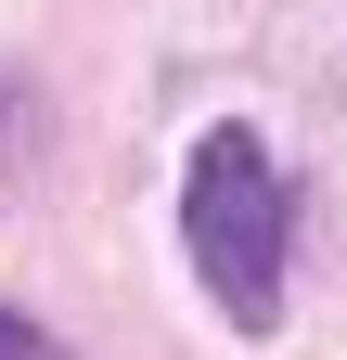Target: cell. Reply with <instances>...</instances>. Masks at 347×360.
<instances>
[{
  "label": "cell",
  "instance_id": "1",
  "mask_svg": "<svg viewBox=\"0 0 347 360\" xmlns=\"http://www.w3.org/2000/svg\"><path fill=\"white\" fill-rule=\"evenodd\" d=\"M181 232H193L206 296H219L244 335H270L283 322V180H270V155H257V129H206L193 142Z\"/></svg>",
  "mask_w": 347,
  "mask_h": 360
},
{
  "label": "cell",
  "instance_id": "2",
  "mask_svg": "<svg viewBox=\"0 0 347 360\" xmlns=\"http://www.w3.org/2000/svg\"><path fill=\"white\" fill-rule=\"evenodd\" d=\"M0 360H52V335H39V322H13V309H0Z\"/></svg>",
  "mask_w": 347,
  "mask_h": 360
}]
</instances>
